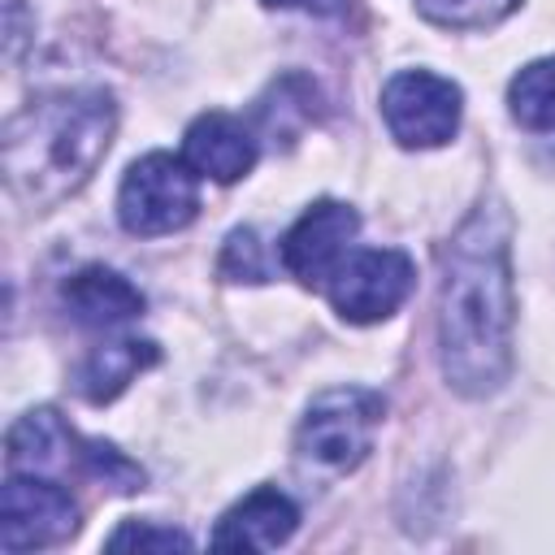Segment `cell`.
<instances>
[{"label":"cell","instance_id":"1","mask_svg":"<svg viewBox=\"0 0 555 555\" xmlns=\"http://www.w3.org/2000/svg\"><path fill=\"white\" fill-rule=\"evenodd\" d=\"M516 286H512V217L499 199L477 204L442 256L438 360L451 390L481 399L512 373Z\"/></svg>","mask_w":555,"mask_h":555},{"label":"cell","instance_id":"2","mask_svg":"<svg viewBox=\"0 0 555 555\" xmlns=\"http://www.w3.org/2000/svg\"><path fill=\"white\" fill-rule=\"evenodd\" d=\"M113 130L117 104L104 87L39 95L4 126V178L26 204H56L95 173Z\"/></svg>","mask_w":555,"mask_h":555},{"label":"cell","instance_id":"3","mask_svg":"<svg viewBox=\"0 0 555 555\" xmlns=\"http://www.w3.org/2000/svg\"><path fill=\"white\" fill-rule=\"evenodd\" d=\"M9 473H39V477H91L108 490H143V468L130 464L117 447L78 438L52 408H35L13 421L4 438Z\"/></svg>","mask_w":555,"mask_h":555},{"label":"cell","instance_id":"4","mask_svg":"<svg viewBox=\"0 0 555 555\" xmlns=\"http://www.w3.org/2000/svg\"><path fill=\"white\" fill-rule=\"evenodd\" d=\"M386 416V399L377 390H364V386H334V390H321L304 421H299V434H295V451L308 468H321V473H351L369 447H373V434Z\"/></svg>","mask_w":555,"mask_h":555},{"label":"cell","instance_id":"5","mask_svg":"<svg viewBox=\"0 0 555 555\" xmlns=\"http://www.w3.org/2000/svg\"><path fill=\"white\" fill-rule=\"evenodd\" d=\"M195 178L199 173L186 160H178L169 152H147L121 178L117 221L139 238H156V234H173V230L191 225V217L199 212Z\"/></svg>","mask_w":555,"mask_h":555},{"label":"cell","instance_id":"6","mask_svg":"<svg viewBox=\"0 0 555 555\" xmlns=\"http://www.w3.org/2000/svg\"><path fill=\"white\" fill-rule=\"evenodd\" d=\"M460 87L429 69H403L382 87V117L403 147H442L460 130Z\"/></svg>","mask_w":555,"mask_h":555},{"label":"cell","instance_id":"7","mask_svg":"<svg viewBox=\"0 0 555 555\" xmlns=\"http://www.w3.org/2000/svg\"><path fill=\"white\" fill-rule=\"evenodd\" d=\"M78 529V507L61 481L39 473H9L0 490V546L9 555L56 546Z\"/></svg>","mask_w":555,"mask_h":555},{"label":"cell","instance_id":"8","mask_svg":"<svg viewBox=\"0 0 555 555\" xmlns=\"http://www.w3.org/2000/svg\"><path fill=\"white\" fill-rule=\"evenodd\" d=\"M412 278V260L399 247H369L338 264V273L330 278V304L343 321L373 325L408 299Z\"/></svg>","mask_w":555,"mask_h":555},{"label":"cell","instance_id":"9","mask_svg":"<svg viewBox=\"0 0 555 555\" xmlns=\"http://www.w3.org/2000/svg\"><path fill=\"white\" fill-rule=\"evenodd\" d=\"M360 230V217L351 204L338 199H317L282 238V264L291 278H299L304 286H321L338 273V264L347 260V247Z\"/></svg>","mask_w":555,"mask_h":555},{"label":"cell","instance_id":"10","mask_svg":"<svg viewBox=\"0 0 555 555\" xmlns=\"http://www.w3.org/2000/svg\"><path fill=\"white\" fill-rule=\"evenodd\" d=\"M182 160H186L199 178L238 182V178L251 173V165H256V139H251V130H247L238 117L212 108V113H199V117L186 126Z\"/></svg>","mask_w":555,"mask_h":555},{"label":"cell","instance_id":"11","mask_svg":"<svg viewBox=\"0 0 555 555\" xmlns=\"http://www.w3.org/2000/svg\"><path fill=\"white\" fill-rule=\"evenodd\" d=\"M295 525H299V507L282 490L260 486L217 520L212 546L217 551H273L295 533Z\"/></svg>","mask_w":555,"mask_h":555},{"label":"cell","instance_id":"12","mask_svg":"<svg viewBox=\"0 0 555 555\" xmlns=\"http://www.w3.org/2000/svg\"><path fill=\"white\" fill-rule=\"evenodd\" d=\"M61 299H65V308L74 312V321L95 325V330L126 325V321H134V317L143 312L139 286L126 282L117 269H104V264L78 269V273L61 286Z\"/></svg>","mask_w":555,"mask_h":555},{"label":"cell","instance_id":"13","mask_svg":"<svg viewBox=\"0 0 555 555\" xmlns=\"http://www.w3.org/2000/svg\"><path fill=\"white\" fill-rule=\"evenodd\" d=\"M156 343H147V338H117V343H104V347H95L87 360H82V369H78V390H82V399H91V403H108V399H117L130 382H134V373H143L147 364H156Z\"/></svg>","mask_w":555,"mask_h":555},{"label":"cell","instance_id":"14","mask_svg":"<svg viewBox=\"0 0 555 555\" xmlns=\"http://www.w3.org/2000/svg\"><path fill=\"white\" fill-rule=\"evenodd\" d=\"M512 117L525 130H555V56L529 61L507 87Z\"/></svg>","mask_w":555,"mask_h":555},{"label":"cell","instance_id":"15","mask_svg":"<svg viewBox=\"0 0 555 555\" xmlns=\"http://www.w3.org/2000/svg\"><path fill=\"white\" fill-rule=\"evenodd\" d=\"M520 0H416V9L447 30H486L516 13Z\"/></svg>","mask_w":555,"mask_h":555},{"label":"cell","instance_id":"16","mask_svg":"<svg viewBox=\"0 0 555 555\" xmlns=\"http://www.w3.org/2000/svg\"><path fill=\"white\" fill-rule=\"evenodd\" d=\"M221 273L230 282H264L269 278V256L256 230H234L221 247Z\"/></svg>","mask_w":555,"mask_h":555},{"label":"cell","instance_id":"17","mask_svg":"<svg viewBox=\"0 0 555 555\" xmlns=\"http://www.w3.org/2000/svg\"><path fill=\"white\" fill-rule=\"evenodd\" d=\"M104 546H108V551H191V538H186L182 529H169V525L126 520Z\"/></svg>","mask_w":555,"mask_h":555},{"label":"cell","instance_id":"18","mask_svg":"<svg viewBox=\"0 0 555 555\" xmlns=\"http://www.w3.org/2000/svg\"><path fill=\"white\" fill-rule=\"evenodd\" d=\"M264 4H282V9H308V13H338L347 0H264Z\"/></svg>","mask_w":555,"mask_h":555}]
</instances>
